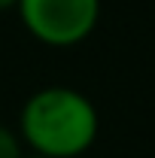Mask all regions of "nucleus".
I'll return each mask as SVG.
<instances>
[{"mask_svg":"<svg viewBox=\"0 0 155 158\" xmlns=\"http://www.w3.org/2000/svg\"><path fill=\"white\" fill-rule=\"evenodd\" d=\"M24 155V143L19 131L9 125H0V158H21Z\"/></svg>","mask_w":155,"mask_h":158,"instance_id":"7ed1b4c3","label":"nucleus"},{"mask_svg":"<svg viewBox=\"0 0 155 158\" xmlns=\"http://www.w3.org/2000/svg\"><path fill=\"white\" fill-rule=\"evenodd\" d=\"M15 131L31 155L79 158L94 146L100 116L85 91L70 85H46L21 103Z\"/></svg>","mask_w":155,"mask_h":158,"instance_id":"f257e3e1","label":"nucleus"},{"mask_svg":"<svg viewBox=\"0 0 155 158\" xmlns=\"http://www.w3.org/2000/svg\"><path fill=\"white\" fill-rule=\"evenodd\" d=\"M21 24L49 49H73L94 34L100 21V0H19Z\"/></svg>","mask_w":155,"mask_h":158,"instance_id":"f03ea898","label":"nucleus"},{"mask_svg":"<svg viewBox=\"0 0 155 158\" xmlns=\"http://www.w3.org/2000/svg\"><path fill=\"white\" fill-rule=\"evenodd\" d=\"M21 158H43V155H31V152H24V155H21Z\"/></svg>","mask_w":155,"mask_h":158,"instance_id":"39448f33","label":"nucleus"},{"mask_svg":"<svg viewBox=\"0 0 155 158\" xmlns=\"http://www.w3.org/2000/svg\"><path fill=\"white\" fill-rule=\"evenodd\" d=\"M15 6H19V0H0V12H9Z\"/></svg>","mask_w":155,"mask_h":158,"instance_id":"20e7f679","label":"nucleus"}]
</instances>
